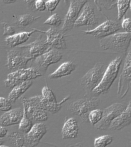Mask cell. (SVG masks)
<instances>
[{
    "instance_id": "obj_1",
    "label": "cell",
    "mask_w": 131,
    "mask_h": 147,
    "mask_svg": "<svg viewBox=\"0 0 131 147\" xmlns=\"http://www.w3.org/2000/svg\"><path fill=\"white\" fill-rule=\"evenodd\" d=\"M131 41V33H115L102 38L100 41L101 48L111 49L119 53L125 54Z\"/></svg>"
},
{
    "instance_id": "obj_2",
    "label": "cell",
    "mask_w": 131,
    "mask_h": 147,
    "mask_svg": "<svg viewBox=\"0 0 131 147\" xmlns=\"http://www.w3.org/2000/svg\"><path fill=\"white\" fill-rule=\"evenodd\" d=\"M107 66L103 62L97 63L79 80L82 87L86 94L93 92L102 81Z\"/></svg>"
},
{
    "instance_id": "obj_3",
    "label": "cell",
    "mask_w": 131,
    "mask_h": 147,
    "mask_svg": "<svg viewBox=\"0 0 131 147\" xmlns=\"http://www.w3.org/2000/svg\"><path fill=\"white\" fill-rule=\"evenodd\" d=\"M98 97H90L73 101L69 105L68 109L73 115L79 116L83 122L88 121V116L99 104Z\"/></svg>"
},
{
    "instance_id": "obj_4",
    "label": "cell",
    "mask_w": 131,
    "mask_h": 147,
    "mask_svg": "<svg viewBox=\"0 0 131 147\" xmlns=\"http://www.w3.org/2000/svg\"><path fill=\"white\" fill-rule=\"evenodd\" d=\"M123 58L122 56H117L110 63L101 82L93 92L97 94H105L111 87L118 75Z\"/></svg>"
},
{
    "instance_id": "obj_5",
    "label": "cell",
    "mask_w": 131,
    "mask_h": 147,
    "mask_svg": "<svg viewBox=\"0 0 131 147\" xmlns=\"http://www.w3.org/2000/svg\"><path fill=\"white\" fill-rule=\"evenodd\" d=\"M46 40L40 35L34 41L28 44L17 47L24 56L32 60L42 54L49 51L52 48L46 43Z\"/></svg>"
},
{
    "instance_id": "obj_6",
    "label": "cell",
    "mask_w": 131,
    "mask_h": 147,
    "mask_svg": "<svg viewBox=\"0 0 131 147\" xmlns=\"http://www.w3.org/2000/svg\"><path fill=\"white\" fill-rule=\"evenodd\" d=\"M43 75L37 69L30 67L20 70L8 75L7 79L3 81L6 87L13 88L17 85L28 80H32Z\"/></svg>"
},
{
    "instance_id": "obj_7",
    "label": "cell",
    "mask_w": 131,
    "mask_h": 147,
    "mask_svg": "<svg viewBox=\"0 0 131 147\" xmlns=\"http://www.w3.org/2000/svg\"><path fill=\"white\" fill-rule=\"evenodd\" d=\"M62 57L60 52L56 49H52L32 60L30 67L37 69L43 75L49 65L58 62Z\"/></svg>"
},
{
    "instance_id": "obj_8",
    "label": "cell",
    "mask_w": 131,
    "mask_h": 147,
    "mask_svg": "<svg viewBox=\"0 0 131 147\" xmlns=\"http://www.w3.org/2000/svg\"><path fill=\"white\" fill-rule=\"evenodd\" d=\"M125 107L120 103H115L103 110L102 119L94 126L95 128L101 131H106L111 122L121 114L125 110Z\"/></svg>"
},
{
    "instance_id": "obj_9",
    "label": "cell",
    "mask_w": 131,
    "mask_h": 147,
    "mask_svg": "<svg viewBox=\"0 0 131 147\" xmlns=\"http://www.w3.org/2000/svg\"><path fill=\"white\" fill-rule=\"evenodd\" d=\"M131 84V47L125 59L124 69L119 78L117 94L123 98L126 96Z\"/></svg>"
},
{
    "instance_id": "obj_10",
    "label": "cell",
    "mask_w": 131,
    "mask_h": 147,
    "mask_svg": "<svg viewBox=\"0 0 131 147\" xmlns=\"http://www.w3.org/2000/svg\"><path fill=\"white\" fill-rule=\"evenodd\" d=\"M88 1H71L70 9L66 14L64 24L60 29L62 33L65 34L70 31L74 26L78 19L80 10L84 5Z\"/></svg>"
},
{
    "instance_id": "obj_11",
    "label": "cell",
    "mask_w": 131,
    "mask_h": 147,
    "mask_svg": "<svg viewBox=\"0 0 131 147\" xmlns=\"http://www.w3.org/2000/svg\"><path fill=\"white\" fill-rule=\"evenodd\" d=\"M118 19L109 20L90 31H82L84 34H90L96 38H104L120 30L122 25Z\"/></svg>"
},
{
    "instance_id": "obj_12",
    "label": "cell",
    "mask_w": 131,
    "mask_h": 147,
    "mask_svg": "<svg viewBox=\"0 0 131 147\" xmlns=\"http://www.w3.org/2000/svg\"><path fill=\"white\" fill-rule=\"evenodd\" d=\"M7 56L6 65L11 72L25 69L30 59L25 57L18 49L7 50Z\"/></svg>"
},
{
    "instance_id": "obj_13",
    "label": "cell",
    "mask_w": 131,
    "mask_h": 147,
    "mask_svg": "<svg viewBox=\"0 0 131 147\" xmlns=\"http://www.w3.org/2000/svg\"><path fill=\"white\" fill-rule=\"evenodd\" d=\"M35 32L45 33L47 36L46 43L50 46L52 49H65L66 48V44L64 35L60 34L58 31L53 27L46 32L32 28Z\"/></svg>"
},
{
    "instance_id": "obj_14",
    "label": "cell",
    "mask_w": 131,
    "mask_h": 147,
    "mask_svg": "<svg viewBox=\"0 0 131 147\" xmlns=\"http://www.w3.org/2000/svg\"><path fill=\"white\" fill-rule=\"evenodd\" d=\"M98 23V18L95 14L94 7L90 3H86L82 13L76 21L74 26L88 25L95 26Z\"/></svg>"
},
{
    "instance_id": "obj_15",
    "label": "cell",
    "mask_w": 131,
    "mask_h": 147,
    "mask_svg": "<svg viewBox=\"0 0 131 147\" xmlns=\"http://www.w3.org/2000/svg\"><path fill=\"white\" fill-rule=\"evenodd\" d=\"M70 95L65 98L60 103H54L45 99L42 96L38 95L28 99L29 100L43 110L49 111L52 113H55L61 108V105L67 100L70 98Z\"/></svg>"
},
{
    "instance_id": "obj_16",
    "label": "cell",
    "mask_w": 131,
    "mask_h": 147,
    "mask_svg": "<svg viewBox=\"0 0 131 147\" xmlns=\"http://www.w3.org/2000/svg\"><path fill=\"white\" fill-rule=\"evenodd\" d=\"M47 132V127L44 124H36L29 132L25 134V142L31 147L36 146Z\"/></svg>"
},
{
    "instance_id": "obj_17",
    "label": "cell",
    "mask_w": 131,
    "mask_h": 147,
    "mask_svg": "<svg viewBox=\"0 0 131 147\" xmlns=\"http://www.w3.org/2000/svg\"><path fill=\"white\" fill-rule=\"evenodd\" d=\"M131 123V100L125 111L111 122L109 128L112 131L120 130Z\"/></svg>"
},
{
    "instance_id": "obj_18",
    "label": "cell",
    "mask_w": 131,
    "mask_h": 147,
    "mask_svg": "<svg viewBox=\"0 0 131 147\" xmlns=\"http://www.w3.org/2000/svg\"><path fill=\"white\" fill-rule=\"evenodd\" d=\"M21 101L26 108V111L31 115L34 120L44 121L48 119V115L45 110L33 104L24 96L21 98Z\"/></svg>"
},
{
    "instance_id": "obj_19",
    "label": "cell",
    "mask_w": 131,
    "mask_h": 147,
    "mask_svg": "<svg viewBox=\"0 0 131 147\" xmlns=\"http://www.w3.org/2000/svg\"><path fill=\"white\" fill-rule=\"evenodd\" d=\"M24 110L16 109L10 110L0 117V124L3 126L19 124L23 117Z\"/></svg>"
},
{
    "instance_id": "obj_20",
    "label": "cell",
    "mask_w": 131,
    "mask_h": 147,
    "mask_svg": "<svg viewBox=\"0 0 131 147\" xmlns=\"http://www.w3.org/2000/svg\"><path fill=\"white\" fill-rule=\"evenodd\" d=\"M78 126L74 118H71L66 122L62 129L63 139L75 138L78 136Z\"/></svg>"
},
{
    "instance_id": "obj_21",
    "label": "cell",
    "mask_w": 131,
    "mask_h": 147,
    "mask_svg": "<svg viewBox=\"0 0 131 147\" xmlns=\"http://www.w3.org/2000/svg\"><path fill=\"white\" fill-rule=\"evenodd\" d=\"M34 32L35 31L33 30L31 32H24L15 34L6 38L4 41L7 45L12 48L27 41Z\"/></svg>"
},
{
    "instance_id": "obj_22",
    "label": "cell",
    "mask_w": 131,
    "mask_h": 147,
    "mask_svg": "<svg viewBox=\"0 0 131 147\" xmlns=\"http://www.w3.org/2000/svg\"><path fill=\"white\" fill-rule=\"evenodd\" d=\"M40 17V16L35 17L30 14L18 16L15 15L13 20L12 24L14 26L20 28H25Z\"/></svg>"
},
{
    "instance_id": "obj_23",
    "label": "cell",
    "mask_w": 131,
    "mask_h": 147,
    "mask_svg": "<svg viewBox=\"0 0 131 147\" xmlns=\"http://www.w3.org/2000/svg\"><path fill=\"white\" fill-rule=\"evenodd\" d=\"M76 65L72 62L67 61L63 63L55 72L48 76L49 79H55L71 74L75 70Z\"/></svg>"
},
{
    "instance_id": "obj_24",
    "label": "cell",
    "mask_w": 131,
    "mask_h": 147,
    "mask_svg": "<svg viewBox=\"0 0 131 147\" xmlns=\"http://www.w3.org/2000/svg\"><path fill=\"white\" fill-rule=\"evenodd\" d=\"M33 84L32 80H28L19 84L13 88L11 92L9 94V100L12 103L14 102L16 100L24 94Z\"/></svg>"
},
{
    "instance_id": "obj_25",
    "label": "cell",
    "mask_w": 131,
    "mask_h": 147,
    "mask_svg": "<svg viewBox=\"0 0 131 147\" xmlns=\"http://www.w3.org/2000/svg\"><path fill=\"white\" fill-rule=\"evenodd\" d=\"M24 107V114L22 118L20 123L19 130L23 133H27L33 127V123L28 116L27 111Z\"/></svg>"
},
{
    "instance_id": "obj_26",
    "label": "cell",
    "mask_w": 131,
    "mask_h": 147,
    "mask_svg": "<svg viewBox=\"0 0 131 147\" xmlns=\"http://www.w3.org/2000/svg\"><path fill=\"white\" fill-rule=\"evenodd\" d=\"M9 141L16 147H27L25 138L21 133L13 132L9 136Z\"/></svg>"
},
{
    "instance_id": "obj_27",
    "label": "cell",
    "mask_w": 131,
    "mask_h": 147,
    "mask_svg": "<svg viewBox=\"0 0 131 147\" xmlns=\"http://www.w3.org/2000/svg\"><path fill=\"white\" fill-rule=\"evenodd\" d=\"M130 1H118L117 5L118 8V17L117 19L120 20L125 16L126 10L130 6Z\"/></svg>"
},
{
    "instance_id": "obj_28",
    "label": "cell",
    "mask_w": 131,
    "mask_h": 147,
    "mask_svg": "<svg viewBox=\"0 0 131 147\" xmlns=\"http://www.w3.org/2000/svg\"><path fill=\"white\" fill-rule=\"evenodd\" d=\"M103 110H93L91 111L88 115V121L90 122L92 126H94L102 119Z\"/></svg>"
},
{
    "instance_id": "obj_29",
    "label": "cell",
    "mask_w": 131,
    "mask_h": 147,
    "mask_svg": "<svg viewBox=\"0 0 131 147\" xmlns=\"http://www.w3.org/2000/svg\"><path fill=\"white\" fill-rule=\"evenodd\" d=\"M113 141V137L110 135H105L95 139L94 147H105L110 144Z\"/></svg>"
},
{
    "instance_id": "obj_30",
    "label": "cell",
    "mask_w": 131,
    "mask_h": 147,
    "mask_svg": "<svg viewBox=\"0 0 131 147\" xmlns=\"http://www.w3.org/2000/svg\"><path fill=\"white\" fill-rule=\"evenodd\" d=\"M117 1H95L94 2L97 5L99 10L101 11V7L108 10L112 9L117 5Z\"/></svg>"
},
{
    "instance_id": "obj_31",
    "label": "cell",
    "mask_w": 131,
    "mask_h": 147,
    "mask_svg": "<svg viewBox=\"0 0 131 147\" xmlns=\"http://www.w3.org/2000/svg\"><path fill=\"white\" fill-rule=\"evenodd\" d=\"M42 96L47 100L49 102L57 103L55 94L51 89L45 86L42 90Z\"/></svg>"
},
{
    "instance_id": "obj_32",
    "label": "cell",
    "mask_w": 131,
    "mask_h": 147,
    "mask_svg": "<svg viewBox=\"0 0 131 147\" xmlns=\"http://www.w3.org/2000/svg\"><path fill=\"white\" fill-rule=\"evenodd\" d=\"M62 20L57 14L55 13L51 16L44 23L45 25H49L53 26H58L61 24Z\"/></svg>"
},
{
    "instance_id": "obj_33",
    "label": "cell",
    "mask_w": 131,
    "mask_h": 147,
    "mask_svg": "<svg viewBox=\"0 0 131 147\" xmlns=\"http://www.w3.org/2000/svg\"><path fill=\"white\" fill-rule=\"evenodd\" d=\"M1 24L3 26L4 28V33L3 36L9 35L11 36L14 35L16 32V30L15 26H13L12 25L8 23L6 21L1 22Z\"/></svg>"
},
{
    "instance_id": "obj_34",
    "label": "cell",
    "mask_w": 131,
    "mask_h": 147,
    "mask_svg": "<svg viewBox=\"0 0 131 147\" xmlns=\"http://www.w3.org/2000/svg\"><path fill=\"white\" fill-rule=\"evenodd\" d=\"M11 102L9 100L4 98L0 97V110L7 111L11 109Z\"/></svg>"
},
{
    "instance_id": "obj_35",
    "label": "cell",
    "mask_w": 131,
    "mask_h": 147,
    "mask_svg": "<svg viewBox=\"0 0 131 147\" xmlns=\"http://www.w3.org/2000/svg\"><path fill=\"white\" fill-rule=\"evenodd\" d=\"M59 2V1L57 0L48 1L46 2V8L47 10L51 12V13L52 11L55 10Z\"/></svg>"
},
{
    "instance_id": "obj_36",
    "label": "cell",
    "mask_w": 131,
    "mask_h": 147,
    "mask_svg": "<svg viewBox=\"0 0 131 147\" xmlns=\"http://www.w3.org/2000/svg\"><path fill=\"white\" fill-rule=\"evenodd\" d=\"M123 29L127 33H131V18H126L123 21L122 24Z\"/></svg>"
},
{
    "instance_id": "obj_37",
    "label": "cell",
    "mask_w": 131,
    "mask_h": 147,
    "mask_svg": "<svg viewBox=\"0 0 131 147\" xmlns=\"http://www.w3.org/2000/svg\"><path fill=\"white\" fill-rule=\"evenodd\" d=\"M36 1H24V2L28 10L31 11H35L37 10L36 7Z\"/></svg>"
},
{
    "instance_id": "obj_38",
    "label": "cell",
    "mask_w": 131,
    "mask_h": 147,
    "mask_svg": "<svg viewBox=\"0 0 131 147\" xmlns=\"http://www.w3.org/2000/svg\"><path fill=\"white\" fill-rule=\"evenodd\" d=\"M35 5L37 10L39 11H43L46 8V2L43 1H36Z\"/></svg>"
},
{
    "instance_id": "obj_39",
    "label": "cell",
    "mask_w": 131,
    "mask_h": 147,
    "mask_svg": "<svg viewBox=\"0 0 131 147\" xmlns=\"http://www.w3.org/2000/svg\"><path fill=\"white\" fill-rule=\"evenodd\" d=\"M7 129L3 126H0V138L4 137L6 136Z\"/></svg>"
},
{
    "instance_id": "obj_40",
    "label": "cell",
    "mask_w": 131,
    "mask_h": 147,
    "mask_svg": "<svg viewBox=\"0 0 131 147\" xmlns=\"http://www.w3.org/2000/svg\"><path fill=\"white\" fill-rule=\"evenodd\" d=\"M3 2L5 3H13L14 2H16V1H11V0H7V1H3Z\"/></svg>"
},
{
    "instance_id": "obj_41",
    "label": "cell",
    "mask_w": 131,
    "mask_h": 147,
    "mask_svg": "<svg viewBox=\"0 0 131 147\" xmlns=\"http://www.w3.org/2000/svg\"><path fill=\"white\" fill-rule=\"evenodd\" d=\"M4 140H3V139L1 138H0V145L4 143Z\"/></svg>"
},
{
    "instance_id": "obj_42",
    "label": "cell",
    "mask_w": 131,
    "mask_h": 147,
    "mask_svg": "<svg viewBox=\"0 0 131 147\" xmlns=\"http://www.w3.org/2000/svg\"><path fill=\"white\" fill-rule=\"evenodd\" d=\"M73 147H82L81 146V144H76L75 145V146Z\"/></svg>"
},
{
    "instance_id": "obj_43",
    "label": "cell",
    "mask_w": 131,
    "mask_h": 147,
    "mask_svg": "<svg viewBox=\"0 0 131 147\" xmlns=\"http://www.w3.org/2000/svg\"><path fill=\"white\" fill-rule=\"evenodd\" d=\"M0 147H10L9 146H2L1 145H0Z\"/></svg>"
},
{
    "instance_id": "obj_44",
    "label": "cell",
    "mask_w": 131,
    "mask_h": 147,
    "mask_svg": "<svg viewBox=\"0 0 131 147\" xmlns=\"http://www.w3.org/2000/svg\"><path fill=\"white\" fill-rule=\"evenodd\" d=\"M130 10L131 11V1L130 2Z\"/></svg>"
}]
</instances>
